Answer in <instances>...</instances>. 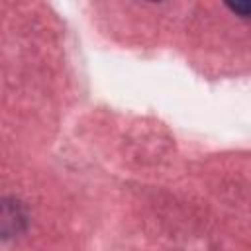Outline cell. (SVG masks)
Wrapping results in <instances>:
<instances>
[{
  "mask_svg": "<svg viewBox=\"0 0 251 251\" xmlns=\"http://www.w3.org/2000/svg\"><path fill=\"white\" fill-rule=\"evenodd\" d=\"M227 8L239 16H251V0H224Z\"/></svg>",
  "mask_w": 251,
  "mask_h": 251,
  "instance_id": "6da1fadb",
  "label": "cell"
}]
</instances>
